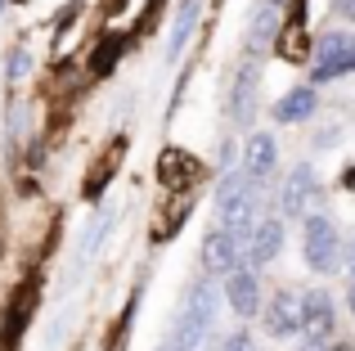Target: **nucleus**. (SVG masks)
<instances>
[{"label": "nucleus", "instance_id": "dca6fc26", "mask_svg": "<svg viewBox=\"0 0 355 351\" xmlns=\"http://www.w3.org/2000/svg\"><path fill=\"white\" fill-rule=\"evenodd\" d=\"M27 68H32V59H27V50H14V54H9V77H14V81L23 77Z\"/></svg>", "mask_w": 355, "mask_h": 351}, {"label": "nucleus", "instance_id": "412c9836", "mask_svg": "<svg viewBox=\"0 0 355 351\" xmlns=\"http://www.w3.org/2000/svg\"><path fill=\"white\" fill-rule=\"evenodd\" d=\"M347 72H355V50H351V54H347Z\"/></svg>", "mask_w": 355, "mask_h": 351}, {"label": "nucleus", "instance_id": "9b49d317", "mask_svg": "<svg viewBox=\"0 0 355 351\" xmlns=\"http://www.w3.org/2000/svg\"><path fill=\"white\" fill-rule=\"evenodd\" d=\"M315 113V90H288V95H279L275 104V122H306V117Z\"/></svg>", "mask_w": 355, "mask_h": 351}, {"label": "nucleus", "instance_id": "f03ea898", "mask_svg": "<svg viewBox=\"0 0 355 351\" xmlns=\"http://www.w3.org/2000/svg\"><path fill=\"white\" fill-rule=\"evenodd\" d=\"M306 266H311L315 275H333L342 262V239L338 230H333V221L324 216H306Z\"/></svg>", "mask_w": 355, "mask_h": 351}, {"label": "nucleus", "instance_id": "2eb2a0df", "mask_svg": "<svg viewBox=\"0 0 355 351\" xmlns=\"http://www.w3.org/2000/svg\"><path fill=\"white\" fill-rule=\"evenodd\" d=\"M342 72H347V59H329V63L315 68V81H333V77H342Z\"/></svg>", "mask_w": 355, "mask_h": 351}, {"label": "nucleus", "instance_id": "a211bd4d", "mask_svg": "<svg viewBox=\"0 0 355 351\" xmlns=\"http://www.w3.org/2000/svg\"><path fill=\"white\" fill-rule=\"evenodd\" d=\"M333 9H338L342 18H355V0H333Z\"/></svg>", "mask_w": 355, "mask_h": 351}, {"label": "nucleus", "instance_id": "423d86ee", "mask_svg": "<svg viewBox=\"0 0 355 351\" xmlns=\"http://www.w3.org/2000/svg\"><path fill=\"white\" fill-rule=\"evenodd\" d=\"M243 252H248V266H270L279 252H284V221L270 216V221H261L257 230H248Z\"/></svg>", "mask_w": 355, "mask_h": 351}, {"label": "nucleus", "instance_id": "4be33fe9", "mask_svg": "<svg viewBox=\"0 0 355 351\" xmlns=\"http://www.w3.org/2000/svg\"><path fill=\"white\" fill-rule=\"evenodd\" d=\"M329 351H355V347H329Z\"/></svg>", "mask_w": 355, "mask_h": 351}, {"label": "nucleus", "instance_id": "4468645a", "mask_svg": "<svg viewBox=\"0 0 355 351\" xmlns=\"http://www.w3.org/2000/svg\"><path fill=\"white\" fill-rule=\"evenodd\" d=\"M193 18H198V0H189V5L180 9V18H175V36H171V45H166V54L184 50V41H189V32H193Z\"/></svg>", "mask_w": 355, "mask_h": 351}, {"label": "nucleus", "instance_id": "f8f14e48", "mask_svg": "<svg viewBox=\"0 0 355 351\" xmlns=\"http://www.w3.org/2000/svg\"><path fill=\"white\" fill-rule=\"evenodd\" d=\"M252 104H257V63L239 72V86H234V122L248 126L252 122Z\"/></svg>", "mask_w": 355, "mask_h": 351}, {"label": "nucleus", "instance_id": "39448f33", "mask_svg": "<svg viewBox=\"0 0 355 351\" xmlns=\"http://www.w3.org/2000/svg\"><path fill=\"white\" fill-rule=\"evenodd\" d=\"M279 167V144H275V135L270 131H252L248 135V144H243V171L252 176V180H270Z\"/></svg>", "mask_w": 355, "mask_h": 351}, {"label": "nucleus", "instance_id": "aec40b11", "mask_svg": "<svg viewBox=\"0 0 355 351\" xmlns=\"http://www.w3.org/2000/svg\"><path fill=\"white\" fill-rule=\"evenodd\" d=\"M302 351H329V343H324V338H306Z\"/></svg>", "mask_w": 355, "mask_h": 351}, {"label": "nucleus", "instance_id": "7ed1b4c3", "mask_svg": "<svg viewBox=\"0 0 355 351\" xmlns=\"http://www.w3.org/2000/svg\"><path fill=\"white\" fill-rule=\"evenodd\" d=\"M225 298H230V311H239L243 320L261 311V284H257V275H252V266L234 262L225 271Z\"/></svg>", "mask_w": 355, "mask_h": 351}, {"label": "nucleus", "instance_id": "ddd939ff", "mask_svg": "<svg viewBox=\"0 0 355 351\" xmlns=\"http://www.w3.org/2000/svg\"><path fill=\"white\" fill-rule=\"evenodd\" d=\"M351 50H355V36L351 32H329V36H320V45H315V59H320V63L347 59Z\"/></svg>", "mask_w": 355, "mask_h": 351}, {"label": "nucleus", "instance_id": "20e7f679", "mask_svg": "<svg viewBox=\"0 0 355 351\" xmlns=\"http://www.w3.org/2000/svg\"><path fill=\"white\" fill-rule=\"evenodd\" d=\"M297 329H306V338H329V329H333V298L324 289H311L306 298H297Z\"/></svg>", "mask_w": 355, "mask_h": 351}, {"label": "nucleus", "instance_id": "0eeeda50", "mask_svg": "<svg viewBox=\"0 0 355 351\" xmlns=\"http://www.w3.org/2000/svg\"><path fill=\"white\" fill-rule=\"evenodd\" d=\"M315 189H320L315 171L293 167V176L284 180V194H279V212H284V216H306V207L315 203Z\"/></svg>", "mask_w": 355, "mask_h": 351}, {"label": "nucleus", "instance_id": "f3484780", "mask_svg": "<svg viewBox=\"0 0 355 351\" xmlns=\"http://www.w3.org/2000/svg\"><path fill=\"white\" fill-rule=\"evenodd\" d=\"M220 351H261V347L252 343L248 334H234V338H225V347H220Z\"/></svg>", "mask_w": 355, "mask_h": 351}, {"label": "nucleus", "instance_id": "6ab92c4d", "mask_svg": "<svg viewBox=\"0 0 355 351\" xmlns=\"http://www.w3.org/2000/svg\"><path fill=\"white\" fill-rule=\"evenodd\" d=\"M347 262H351V311H355V243L347 248Z\"/></svg>", "mask_w": 355, "mask_h": 351}, {"label": "nucleus", "instance_id": "6e6552de", "mask_svg": "<svg viewBox=\"0 0 355 351\" xmlns=\"http://www.w3.org/2000/svg\"><path fill=\"white\" fill-rule=\"evenodd\" d=\"M279 23H284V9H279V0H261L257 14H252L248 23V36H243V50L248 54H261L270 41L279 36Z\"/></svg>", "mask_w": 355, "mask_h": 351}, {"label": "nucleus", "instance_id": "f257e3e1", "mask_svg": "<svg viewBox=\"0 0 355 351\" xmlns=\"http://www.w3.org/2000/svg\"><path fill=\"white\" fill-rule=\"evenodd\" d=\"M211 320H216V284H211V280L189 284V293H184V311H180V320H175L171 338H166V351H198L202 343H207Z\"/></svg>", "mask_w": 355, "mask_h": 351}, {"label": "nucleus", "instance_id": "9d476101", "mask_svg": "<svg viewBox=\"0 0 355 351\" xmlns=\"http://www.w3.org/2000/svg\"><path fill=\"white\" fill-rule=\"evenodd\" d=\"M234 262H239L234 234H230L225 225H220V230H207V239H202V266H207V275H225Z\"/></svg>", "mask_w": 355, "mask_h": 351}, {"label": "nucleus", "instance_id": "1a4fd4ad", "mask_svg": "<svg viewBox=\"0 0 355 351\" xmlns=\"http://www.w3.org/2000/svg\"><path fill=\"white\" fill-rule=\"evenodd\" d=\"M261 320H266V334H270V338H288V334H297V293L279 289L275 298L266 302Z\"/></svg>", "mask_w": 355, "mask_h": 351}]
</instances>
